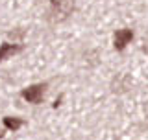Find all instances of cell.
<instances>
[{"instance_id":"cell-1","label":"cell","mask_w":148,"mask_h":140,"mask_svg":"<svg viewBox=\"0 0 148 140\" xmlns=\"http://www.w3.org/2000/svg\"><path fill=\"white\" fill-rule=\"evenodd\" d=\"M74 0H50V20L63 22L72 15Z\"/></svg>"},{"instance_id":"cell-2","label":"cell","mask_w":148,"mask_h":140,"mask_svg":"<svg viewBox=\"0 0 148 140\" xmlns=\"http://www.w3.org/2000/svg\"><path fill=\"white\" fill-rule=\"evenodd\" d=\"M45 90H46V85L45 83H37V85H30L28 88L22 90V98L28 101V103H39L45 96Z\"/></svg>"},{"instance_id":"cell-3","label":"cell","mask_w":148,"mask_h":140,"mask_svg":"<svg viewBox=\"0 0 148 140\" xmlns=\"http://www.w3.org/2000/svg\"><path fill=\"white\" fill-rule=\"evenodd\" d=\"M133 39V31L130 30V28H122V30H117V33L113 37V44H115V50H119V52H122L126 46L132 43Z\"/></svg>"},{"instance_id":"cell-4","label":"cell","mask_w":148,"mask_h":140,"mask_svg":"<svg viewBox=\"0 0 148 140\" xmlns=\"http://www.w3.org/2000/svg\"><path fill=\"white\" fill-rule=\"evenodd\" d=\"M130 87H132V77H130L128 74H120V76H117L113 79V85H111L113 92H119V94L126 92Z\"/></svg>"},{"instance_id":"cell-5","label":"cell","mask_w":148,"mask_h":140,"mask_svg":"<svg viewBox=\"0 0 148 140\" xmlns=\"http://www.w3.org/2000/svg\"><path fill=\"white\" fill-rule=\"evenodd\" d=\"M21 50H22L21 44H9V43H4L2 46H0V63L6 61L8 57H11V55L18 54Z\"/></svg>"},{"instance_id":"cell-6","label":"cell","mask_w":148,"mask_h":140,"mask_svg":"<svg viewBox=\"0 0 148 140\" xmlns=\"http://www.w3.org/2000/svg\"><path fill=\"white\" fill-rule=\"evenodd\" d=\"M4 125H6V129H9V131H17V129H21L24 125V122L21 118H15V116H6L4 118Z\"/></svg>"},{"instance_id":"cell-7","label":"cell","mask_w":148,"mask_h":140,"mask_svg":"<svg viewBox=\"0 0 148 140\" xmlns=\"http://www.w3.org/2000/svg\"><path fill=\"white\" fill-rule=\"evenodd\" d=\"M143 52H145V54L148 55V39L145 41V44H143Z\"/></svg>"},{"instance_id":"cell-8","label":"cell","mask_w":148,"mask_h":140,"mask_svg":"<svg viewBox=\"0 0 148 140\" xmlns=\"http://www.w3.org/2000/svg\"><path fill=\"white\" fill-rule=\"evenodd\" d=\"M2 137H4V135H2V133H0V138H2Z\"/></svg>"}]
</instances>
